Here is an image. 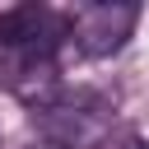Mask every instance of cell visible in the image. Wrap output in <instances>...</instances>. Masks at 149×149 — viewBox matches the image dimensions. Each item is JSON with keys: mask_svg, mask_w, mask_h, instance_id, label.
<instances>
[{"mask_svg": "<svg viewBox=\"0 0 149 149\" xmlns=\"http://www.w3.org/2000/svg\"><path fill=\"white\" fill-rule=\"evenodd\" d=\"M37 126L47 135V144L61 149H98L112 135V102L98 93H61L51 107L37 112Z\"/></svg>", "mask_w": 149, "mask_h": 149, "instance_id": "cell-1", "label": "cell"}, {"mask_svg": "<svg viewBox=\"0 0 149 149\" xmlns=\"http://www.w3.org/2000/svg\"><path fill=\"white\" fill-rule=\"evenodd\" d=\"M140 9L121 5V0H88L65 9V42L79 56H112L126 47V37L135 33Z\"/></svg>", "mask_w": 149, "mask_h": 149, "instance_id": "cell-2", "label": "cell"}, {"mask_svg": "<svg viewBox=\"0 0 149 149\" xmlns=\"http://www.w3.org/2000/svg\"><path fill=\"white\" fill-rule=\"evenodd\" d=\"M23 61H28V51H19L9 37H5V28H0V84L9 88L14 79H19V70H23Z\"/></svg>", "mask_w": 149, "mask_h": 149, "instance_id": "cell-3", "label": "cell"}, {"mask_svg": "<svg viewBox=\"0 0 149 149\" xmlns=\"http://www.w3.org/2000/svg\"><path fill=\"white\" fill-rule=\"evenodd\" d=\"M28 149H61V144H47V140H42V144H28Z\"/></svg>", "mask_w": 149, "mask_h": 149, "instance_id": "cell-4", "label": "cell"}, {"mask_svg": "<svg viewBox=\"0 0 149 149\" xmlns=\"http://www.w3.org/2000/svg\"><path fill=\"white\" fill-rule=\"evenodd\" d=\"M140 149H149V144H140Z\"/></svg>", "mask_w": 149, "mask_h": 149, "instance_id": "cell-5", "label": "cell"}]
</instances>
